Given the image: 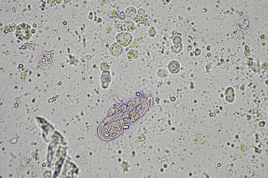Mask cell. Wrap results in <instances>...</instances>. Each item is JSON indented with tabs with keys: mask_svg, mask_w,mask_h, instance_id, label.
Listing matches in <instances>:
<instances>
[{
	"mask_svg": "<svg viewBox=\"0 0 268 178\" xmlns=\"http://www.w3.org/2000/svg\"><path fill=\"white\" fill-rule=\"evenodd\" d=\"M120 18H121V19H122V20H123V19H125L126 18V15H125V14H124V13L123 12H121V13H120Z\"/></svg>",
	"mask_w": 268,
	"mask_h": 178,
	"instance_id": "cell-9",
	"label": "cell"
},
{
	"mask_svg": "<svg viewBox=\"0 0 268 178\" xmlns=\"http://www.w3.org/2000/svg\"><path fill=\"white\" fill-rule=\"evenodd\" d=\"M125 13H126L127 16H132L136 13V10L135 8H133L132 7H128L127 9H126Z\"/></svg>",
	"mask_w": 268,
	"mask_h": 178,
	"instance_id": "cell-6",
	"label": "cell"
},
{
	"mask_svg": "<svg viewBox=\"0 0 268 178\" xmlns=\"http://www.w3.org/2000/svg\"><path fill=\"white\" fill-rule=\"evenodd\" d=\"M128 57L132 59H136L139 56V53L135 50H131L128 52Z\"/></svg>",
	"mask_w": 268,
	"mask_h": 178,
	"instance_id": "cell-5",
	"label": "cell"
},
{
	"mask_svg": "<svg viewBox=\"0 0 268 178\" xmlns=\"http://www.w3.org/2000/svg\"><path fill=\"white\" fill-rule=\"evenodd\" d=\"M110 52L114 56H120L123 54L124 49L118 44H113L110 48Z\"/></svg>",
	"mask_w": 268,
	"mask_h": 178,
	"instance_id": "cell-3",
	"label": "cell"
},
{
	"mask_svg": "<svg viewBox=\"0 0 268 178\" xmlns=\"http://www.w3.org/2000/svg\"><path fill=\"white\" fill-rule=\"evenodd\" d=\"M53 62L50 52H41L38 57V63L40 67L43 69L49 68Z\"/></svg>",
	"mask_w": 268,
	"mask_h": 178,
	"instance_id": "cell-1",
	"label": "cell"
},
{
	"mask_svg": "<svg viewBox=\"0 0 268 178\" xmlns=\"http://www.w3.org/2000/svg\"><path fill=\"white\" fill-rule=\"evenodd\" d=\"M182 45H175L174 46V47H172V49L173 50V51L174 52H175L176 53H178V52H179L181 51V50H182Z\"/></svg>",
	"mask_w": 268,
	"mask_h": 178,
	"instance_id": "cell-7",
	"label": "cell"
},
{
	"mask_svg": "<svg viewBox=\"0 0 268 178\" xmlns=\"http://www.w3.org/2000/svg\"><path fill=\"white\" fill-rule=\"evenodd\" d=\"M181 42H182V39H181V38L180 37H176L174 38V39H173V42H174V43L178 44L181 43Z\"/></svg>",
	"mask_w": 268,
	"mask_h": 178,
	"instance_id": "cell-8",
	"label": "cell"
},
{
	"mask_svg": "<svg viewBox=\"0 0 268 178\" xmlns=\"http://www.w3.org/2000/svg\"><path fill=\"white\" fill-rule=\"evenodd\" d=\"M168 68L171 73L176 74L180 70L179 63L177 61H172L169 64Z\"/></svg>",
	"mask_w": 268,
	"mask_h": 178,
	"instance_id": "cell-4",
	"label": "cell"
},
{
	"mask_svg": "<svg viewBox=\"0 0 268 178\" xmlns=\"http://www.w3.org/2000/svg\"><path fill=\"white\" fill-rule=\"evenodd\" d=\"M116 41L121 46L126 47L132 43L133 36L130 33L122 32L116 36Z\"/></svg>",
	"mask_w": 268,
	"mask_h": 178,
	"instance_id": "cell-2",
	"label": "cell"
}]
</instances>
